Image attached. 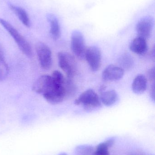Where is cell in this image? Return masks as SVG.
<instances>
[{"instance_id":"obj_1","label":"cell","mask_w":155,"mask_h":155,"mask_svg":"<svg viewBox=\"0 0 155 155\" xmlns=\"http://www.w3.org/2000/svg\"><path fill=\"white\" fill-rule=\"evenodd\" d=\"M0 24L12 37L21 51L28 57H32V47L24 37L22 36L12 25L5 20L0 18Z\"/></svg>"},{"instance_id":"obj_2","label":"cell","mask_w":155,"mask_h":155,"mask_svg":"<svg viewBox=\"0 0 155 155\" xmlns=\"http://www.w3.org/2000/svg\"><path fill=\"white\" fill-rule=\"evenodd\" d=\"M74 104L76 105H82L86 111H91L101 106L100 97L93 89H89L82 93L76 99Z\"/></svg>"},{"instance_id":"obj_3","label":"cell","mask_w":155,"mask_h":155,"mask_svg":"<svg viewBox=\"0 0 155 155\" xmlns=\"http://www.w3.org/2000/svg\"><path fill=\"white\" fill-rule=\"evenodd\" d=\"M59 66L66 74L67 78L72 79L77 71V64L74 57L66 52L58 54Z\"/></svg>"},{"instance_id":"obj_4","label":"cell","mask_w":155,"mask_h":155,"mask_svg":"<svg viewBox=\"0 0 155 155\" xmlns=\"http://www.w3.org/2000/svg\"><path fill=\"white\" fill-rule=\"evenodd\" d=\"M35 50L39 63L44 70H49L52 64V51L49 47L42 42H38L35 45Z\"/></svg>"},{"instance_id":"obj_5","label":"cell","mask_w":155,"mask_h":155,"mask_svg":"<svg viewBox=\"0 0 155 155\" xmlns=\"http://www.w3.org/2000/svg\"><path fill=\"white\" fill-rule=\"evenodd\" d=\"M71 49L75 55L79 59L85 58L86 47L83 35L78 30H74L71 35Z\"/></svg>"},{"instance_id":"obj_6","label":"cell","mask_w":155,"mask_h":155,"mask_svg":"<svg viewBox=\"0 0 155 155\" xmlns=\"http://www.w3.org/2000/svg\"><path fill=\"white\" fill-rule=\"evenodd\" d=\"M85 58L93 71H97L99 70L101 65L102 54L99 48L93 46L86 49Z\"/></svg>"},{"instance_id":"obj_7","label":"cell","mask_w":155,"mask_h":155,"mask_svg":"<svg viewBox=\"0 0 155 155\" xmlns=\"http://www.w3.org/2000/svg\"><path fill=\"white\" fill-rule=\"evenodd\" d=\"M153 25L154 20L153 17L146 16L140 19L136 27L138 37L143 38L146 40L149 39L152 34Z\"/></svg>"},{"instance_id":"obj_8","label":"cell","mask_w":155,"mask_h":155,"mask_svg":"<svg viewBox=\"0 0 155 155\" xmlns=\"http://www.w3.org/2000/svg\"><path fill=\"white\" fill-rule=\"evenodd\" d=\"M43 96L47 102L53 104L61 103L66 97L64 85H57L54 83L52 89Z\"/></svg>"},{"instance_id":"obj_9","label":"cell","mask_w":155,"mask_h":155,"mask_svg":"<svg viewBox=\"0 0 155 155\" xmlns=\"http://www.w3.org/2000/svg\"><path fill=\"white\" fill-rule=\"evenodd\" d=\"M53 83L51 76L43 75L37 79L33 85L34 91L43 95L48 93L53 87Z\"/></svg>"},{"instance_id":"obj_10","label":"cell","mask_w":155,"mask_h":155,"mask_svg":"<svg viewBox=\"0 0 155 155\" xmlns=\"http://www.w3.org/2000/svg\"><path fill=\"white\" fill-rule=\"evenodd\" d=\"M124 71L121 67L111 64L104 70L102 78L105 81L120 80L123 76Z\"/></svg>"},{"instance_id":"obj_11","label":"cell","mask_w":155,"mask_h":155,"mask_svg":"<svg viewBox=\"0 0 155 155\" xmlns=\"http://www.w3.org/2000/svg\"><path fill=\"white\" fill-rule=\"evenodd\" d=\"M130 48L131 51L134 53L142 55L147 52L148 50V46L145 39L137 37L132 41Z\"/></svg>"},{"instance_id":"obj_12","label":"cell","mask_w":155,"mask_h":155,"mask_svg":"<svg viewBox=\"0 0 155 155\" xmlns=\"http://www.w3.org/2000/svg\"><path fill=\"white\" fill-rule=\"evenodd\" d=\"M47 20L50 23V34L54 40H57L60 38L61 35L60 25L57 17L52 14L47 15Z\"/></svg>"},{"instance_id":"obj_13","label":"cell","mask_w":155,"mask_h":155,"mask_svg":"<svg viewBox=\"0 0 155 155\" xmlns=\"http://www.w3.org/2000/svg\"><path fill=\"white\" fill-rule=\"evenodd\" d=\"M147 79L144 75L139 74L134 79L132 84L133 92L136 94L144 93L147 88Z\"/></svg>"},{"instance_id":"obj_14","label":"cell","mask_w":155,"mask_h":155,"mask_svg":"<svg viewBox=\"0 0 155 155\" xmlns=\"http://www.w3.org/2000/svg\"><path fill=\"white\" fill-rule=\"evenodd\" d=\"M100 99L101 103L105 105L111 106L115 104L118 101V94L114 90L105 91L101 93Z\"/></svg>"},{"instance_id":"obj_15","label":"cell","mask_w":155,"mask_h":155,"mask_svg":"<svg viewBox=\"0 0 155 155\" xmlns=\"http://www.w3.org/2000/svg\"><path fill=\"white\" fill-rule=\"evenodd\" d=\"M9 6L11 10L17 15L21 21L26 27H30L31 22L28 14L25 10L21 7L15 6L13 5H10Z\"/></svg>"},{"instance_id":"obj_16","label":"cell","mask_w":155,"mask_h":155,"mask_svg":"<svg viewBox=\"0 0 155 155\" xmlns=\"http://www.w3.org/2000/svg\"><path fill=\"white\" fill-rule=\"evenodd\" d=\"M65 89L66 97L71 96L73 95L76 92V87L74 84L72 79L67 78L65 81Z\"/></svg>"},{"instance_id":"obj_17","label":"cell","mask_w":155,"mask_h":155,"mask_svg":"<svg viewBox=\"0 0 155 155\" xmlns=\"http://www.w3.org/2000/svg\"><path fill=\"white\" fill-rule=\"evenodd\" d=\"M119 63L122 67L121 68L125 69H130L132 67L133 64V59L131 56L128 54H124L120 58Z\"/></svg>"},{"instance_id":"obj_18","label":"cell","mask_w":155,"mask_h":155,"mask_svg":"<svg viewBox=\"0 0 155 155\" xmlns=\"http://www.w3.org/2000/svg\"><path fill=\"white\" fill-rule=\"evenodd\" d=\"M9 68L4 57L0 56V81L4 80L8 75Z\"/></svg>"},{"instance_id":"obj_19","label":"cell","mask_w":155,"mask_h":155,"mask_svg":"<svg viewBox=\"0 0 155 155\" xmlns=\"http://www.w3.org/2000/svg\"><path fill=\"white\" fill-rule=\"evenodd\" d=\"M76 152L78 155H92L93 153V148L87 145L78 146L76 148Z\"/></svg>"},{"instance_id":"obj_20","label":"cell","mask_w":155,"mask_h":155,"mask_svg":"<svg viewBox=\"0 0 155 155\" xmlns=\"http://www.w3.org/2000/svg\"><path fill=\"white\" fill-rule=\"evenodd\" d=\"M52 79L54 84L59 86H63L64 84L65 79L63 74L59 71H54L52 73Z\"/></svg>"},{"instance_id":"obj_21","label":"cell","mask_w":155,"mask_h":155,"mask_svg":"<svg viewBox=\"0 0 155 155\" xmlns=\"http://www.w3.org/2000/svg\"><path fill=\"white\" fill-rule=\"evenodd\" d=\"M116 138L114 137H111L107 139L105 142L99 144L96 147L97 150H108V148L112 147L115 142Z\"/></svg>"},{"instance_id":"obj_22","label":"cell","mask_w":155,"mask_h":155,"mask_svg":"<svg viewBox=\"0 0 155 155\" xmlns=\"http://www.w3.org/2000/svg\"><path fill=\"white\" fill-rule=\"evenodd\" d=\"M92 155H110L108 150H97L93 152Z\"/></svg>"},{"instance_id":"obj_23","label":"cell","mask_w":155,"mask_h":155,"mask_svg":"<svg viewBox=\"0 0 155 155\" xmlns=\"http://www.w3.org/2000/svg\"><path fill=\"white\" fill-rule=\"evenodd\" d=\"M147 76L148 78L151 80L154 81L155 79V68L153 67L148 71L147 73Z\"/></svg>"},{"instance_id":"obj_24","label":"cell","mask_w":155,"mask_h":155,"mask_svg":"<svg viewBox=\"0 0 155 155\" xmlns=\"http://www.w3.org/2000/svg\"><path fill=\"white\" fill-rule=\"evenodd\" d=\"M150 96H151V98L153 100H155V86L154 84H153V85L152 86L151 88V91H150Z\"/></svg>"},{"instance_id":"obj_25","label":"cell","mask_w":155,"mask_h":155,"mask_svg":"<svg viewBox=\"0 0 155 155\" xmlns=\"http://www.w3.org/2000/svg\"><path fill=\"white\" fill-rule=\"evenodd\" d=\"M0 56L1 57H4V54L3 48L2 45L0 44Z\"/></svg>"},{"instance_id":"obj_26","label":"cell","mask_w":155,"mask_h":155,"mask_svg":"<svg viewBox=\"0 0 155 155\" xmlns=\"http://www.w3.org/2000/svg\"><path fill=\"white\" fill-rule=\"evenodd\" d=\"M105 89L106 86L104 85L102 86H101V87H100V88H99V92L101 93H103L104 91H105Z\"/></svg>"},{"instance_id":"obj_27","label":"cell","mask_w":155,"mask_h":155,"mask_svg":"<svg viewBox=\"0 0 155 155\" xmlns=\"http://www.w3.org/2000/svg\"><path fill=\"white\" fill-rule=\"evenodd\" d=\"M59 155H67L65 153H62L60 154Z\"/></svg>"}]
</instances>
